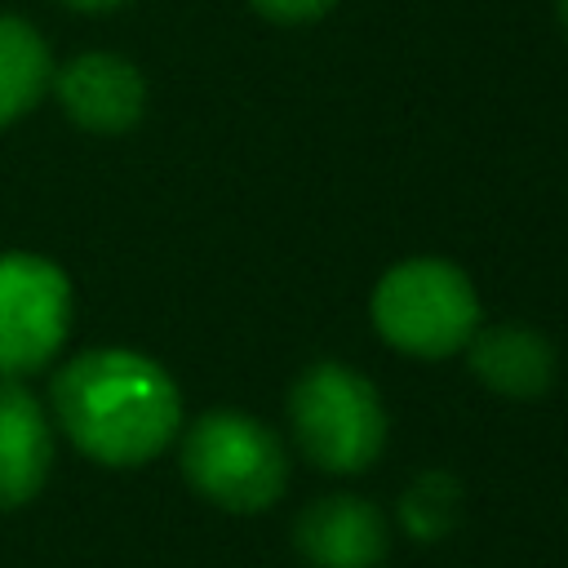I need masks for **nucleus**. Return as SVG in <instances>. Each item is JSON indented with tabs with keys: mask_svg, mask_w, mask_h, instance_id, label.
Here are the masks:
<instances>
[{
	"mask_svg": "<svg viewBox=\"0 0 568 568\" xmlns=\"http://www.w3.org/2000/svg\"><path fill=\"white\" fill-rule=\"evenodd\" d=\"M62 435L102 466H138L164 453L182 426L173 377L138 351H84L49 386Z\"/></svg>",
	"mask_w": 568,
	"mask_h": 568,
	"instance_id": "nucleus-1",
	"label": "nucleus"
},
{
	"mask_svg": "<svg viewBox=\"0 0 568 568\" xmlns=\"http://www.w3.org/2000/svg\"><path fill=\"white\" fill-rule=\"evenodd\" d=\"M182 475L213 506L257 515L280 501L288 484V457L280 435L257 417L213 408L182 435Z\"/></svg>",
	"mask_w": 568,
	"mask_h": 568,
	"instance_id": "nucleus-2",
	"label": "nucleus"
},
{
	"mask_svg": "<svg viewBox=\"0 0 568 568\" xmlns=\"http://www.w3.org/2000/svg\"><path fill=\"white\" fill-rule=\"evenodd\" d=\"M373 324L395 351L444 359L479 328V297L462 266L444 257H408L377 280Z\"/></svg>",
	"mask_w": 568,
	"mask_h": 568,
	"instance_id": "nucleus-3",
	"label": "nucleus"
},
{
	"mask_svg": "<svg viewBox=\"0 0 568 568\" xmlns=\"http://www.w3.org/2000/svg\"><path fill=\"white\" fill-rule=\"evenodd\" d=\"M293 439L328 475H355L386 444V413L368 377L346 364H311L288 395Z\"/></svg>",
	"mask_w": 568,
	"mask_h": 568,
	"instance_id": "nucleus-4",
	"label": "nucleus"
},
{
	"mask_svg": "<svg viewBox=\"0 0 568 568\" xmlns=\"http://www.w3.org/2000/svg\"><path fill=\"white\" fill-rule=\"evenodd\" d=\"M71 284L58 262L0 253V377L40 373L67 342Z\"/></svg>",
	"mask_w": 568,
	"mask_h": 568,
	"instance_id": "nucleus-5",
	"label": "nucleus"
},
{
	"mask_svg": "<svg viewBox=\"0 0 568 568\" xmlns=\"http://www.w3.org/2000/svg\"><path fill=\"white\" fill-rule=\"evenodd\" d=\"M62 111L89 133H129L146 111V80L115 53H75L49 84Z\"/></svg>",
	"mask_w": 568,
	"mask_h": 568,
	"instance_id": "nucleus-6",
	"label": "nucleus"
},
{
	"mask_svg": "<svg viewBox=\"0 0 568 568\" xmlns=\"http://www.w3.org/2000/svg\"><path fill=\"white\" fill-rule=\"evenodd\" d=\"M293 537L311 568H377L386 555V519L355 493L311 501Z\"/></svg>",
	"mask_w": 568,
	"mask_h": 568,
	"instance_id": "nucleus-7",
	"label": "nucleus"
},
{
	"mask_svg": "<svg viewBox=\"0 0 568 568\" xmlns=\"http://www.w3.org/2000/svg\"><path fill=\"white\" fill-rule=\"evenodd\" d=\"M53 466V422L40 399L18 382L0 377V510L31 501Z\"/></svg>",
	"mask_w": 568,
	"mask_h": 568,
	"instance_id": "nucleus-8",
	"label": "nucleus"
},
{
	"mask_svg": "<svg viewBox=\"0 0 568 568\" xmlns=\"http://www.w3.org/2000/svg\"><path fill=\"white\" fill-rule=\"evenodd\" d=\"M466 359L470 373L510 399H532L550 386L555 377V351L550 342L528 328V324H493V328H475L466 342Z\"/></svg>",
	"mask_w": 568,
	"mask_h": 568,
	"instance_id": "nucleus-9",
	"label": "nucleus"
},
{
	"mask_svg": "<svg viewBox=\"0 0 568 568\" xmlns=\"http://www.w3.org/2000/svg\"><path fill=\"white\" fill-rule=\"evenodd\" d=\"M53 84V53L44 36L13 18L0 13V129L27 115Z\"/></svg>",
	"mask_w": 568,
	"mask_h": 568,
	"instance_id": "nucleus-10",
	"label": "nucleus"
},
{
	"mask_svg": "<svg viewBox=\"0 0 568 568\" xmlns=\"http://www.w3.org/2000/svg\"><path fill=\"white\" fill-rule=\"evenodd\" d=\"M453 510H457V484L448 475L430 470V475H417V484L404 493L399 524H404V532H413L422 541H435L453 528V519H457Z\"/></svg>",
	"mask_w": 568,
	"mask_h": 568,
	"instance_id": "nucleus-11",
	"label": "nucleus"
},
{
	"mask_svg": "<svg viewBox=\"0 0 568 568\" xmlns=\"http://www.w3.org/2000/svg\"><path fill=\"white\" fill-rule=\"evenodd\" d=\"M262 18H271V22H315V18H324L337 0H248Z\"/></svg>",
	"mask_w": 568,
	"mask_h": 568,
	"instance_id": "nucleus-12",
	"label": "nucleus"
},
{
	"mask_svg": "<svg viewBox=\"0 0 568 568\" xmlns=\"http://www.w3.org/2000/svg\"><path fill=\"white\" fill-rule=\"evenodd\" d=\"M62 4L84 9V13H98V9H115V4H124V0H62Z\"/></svg>",
	"mask_w": 568,
	"mask_h": 568,
	"instance_id": "nucleus-13",
	"label": "nucleus"
},
{
	"mask_svg": "<svg viewBox=\"0 0 568 568\" xmlns=\"http://www.w3.org/2000/svg\"><path fill=\"white\" fill-rule=\"evenodd\" d=\"M559 22H564V31H568V0H559Z\"/></svg>",
	"mask_w": 568,
	"mask_h": 568,
	"instance_id": "nucleus-14",
	"label": "nucleus"
}]
</instances>
